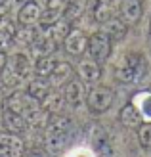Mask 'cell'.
<instances>
[{
    "label": "cell",
    "instance_id": "cell-1",
    "mask_svg": "<svg viewBox=\"0 0 151 157\" xmlns=\"http://www.w3.org/2000/svg\"><path fill=\"white\" fill-rule=\"evenodd\" d=\"M147 71V61L144 58V54L140 52H128L119 59V63L115 65V78L124 84L138 82Z\"/></svg>",
    "mask_w": 151,
    "mask_h": 157
},
{
    "label": "cell",
    "instance_id": "cell-2",
    "mask_svg": "<svg viewBox=\"0 0 151 157\" xmlns=\"http://www.w3.org/2000/svg\"><path fill=\"white\" fill-rule=\"evenodd\" d=\"M71 130H73V124L63 115H58L52 121H48L44 134V144L48 147V151L58 153L59 150H63L71 138Z\"/></svg>",
    "mask_w": 151,
    "mask_h": 157
},
{
    "label": "cell",
    "instance_id": "cell-3",
    "mask_svg": "<svg viewBox=\"0 0 151 157\" xmlns=\"http://www.w3.org/2000/svg\"><path fill=\"white\" fill-rule=\"evenodd\" d=\"M113 101H115V92L105 84H98L90 88L88 96H86V105L92 113H105L113 105Z\"/></svg>",
    "mask_w": 151,
    "mask_h": 157
},
{
    "label": "cell",
    "instance_id": "cell-4",
    "mask_svg": "<svg viewBox=\"0 0 151 157\" xmlns=\"http://www.w3.org/2000/svg\"><path fill=\"white\" fill-rule=\"evenodd\" d=\"M111 50H113V40L107 36L105 31H96L88 36V54L98 63L105 61L111 56Z\"/></svg>",
    "mask_w": 151,
    "mask_h": 157
},
{
    "label": "cell",
    "instance_id": "cell-5",
    "mask_svg": "<svg viewBox=\"0 0 151 157\" xmlns=\"http://www.w3.org/2000/svg\"><path fill=\"white\" fill-rule=\"evenodd\" d=\"M42 6L38 0H25L17 12V23L21 27H35L40 23Z\"/></svg>",
    "mask_w": 151,
    "mask_h": 157
},
{
    "label": "cell",
    "instance_id": "cell-6",
    "mask_svg": "<svg viewBox=\"0 0 151 157\" xmlns=\"http://www.w3.org/2000/svg\"><path fill=\"white\" fill-rule=\"evenodd\" d=\"M63 48L69 56H75V58L82 56L88 50V36L82 29H71L65 40H63Z\"/></svg>",
    "mask_w": 151,
    "mask_h": 157
},
{
    "label": "cell",
    "instance_id": "cell-7",
    "mask_svg": "<svg viewBox=\"0 0 151 157\" xmlns=\"http://www.w3.org/2000/svg\"><path fill=\"white\" fill-rule=\"evenodd\" d=\"M61 94H63V98H65L67 104L73 105V107H78L81 104H84L86 96H88V92L84 88V82L81 78H71L67 84H63L61 86Z\"/></svg>",
    "mask_w": 151,
    "mask_h": 157
},
{
    "label": "cell",
    "instance_id": "cell-8",
    "mask_svg": "<svg viewBox=\"0 0 151 157\" xmlns=\"http://www.w3.org/2000/svg\"><path fill=\"white\" fill-rule=\"evenodd\" d=\"M25 142L17 134L0 132V157H23Z\"/></svg>",
    "mask_w": 151,
    "mask_h": 157
},
{
    "label": "cell",
    "instance_id": "cell-9",
    "mask_svg": "<svg viewBox=\"0 0 151 157\" xmlns=\"http://www.w3.org/2000/svg\"><path fill=\"white\" fill-rule=\"evenodd\" d=\"M144 15V6L142 0H121L119 2V17L126 25H136Z\"/></svg>",
    "mask_w": 151,
    "mask_h": 157
},
{
    "label": "cell",
    "instance_id": "cell-10",
    "mask_svg": "<svg viewBox=\"0 0 151 157\" xmlns=\"http://www.w3.org/2000/svg\"><path fill=\"white\" fill-rule=\"evenodd\" d=\"M0 121H2L6 132H10V134H17L19 136V134H23V132L29 128V123H27L25 117H23L21 113H15V111H12V109H8V107H4Z\"/></svg>",
    "mask_w": 151,
    "mask_h": 157
},
{
    "label": "cell",
    "instance_id": "cell-11",
    "mask_svg": "<svg viewBox=\"0 0 151 157\" xmlns=\"http://www.w3.org/2000/svg\"><path fill=\"white\" fill-rule=\"evenodd\" d=\"M33 63H31V59H29V56L27 54H23V52H15L13 56H10L8 58V71L10 73H13L15 77H19L21 81L23 78H27L29 75H31V71H33Z\"/></svg>",
    "mask_w": 151,
    "mask_h": 157
},
{
    "label": "cell",
    "instance_id": "cell-12",
    "mask_svg": "<svg viewBox=\"0 0 151 157\" xmlns=\"http://www.w3.org/2000/svg\"><path fill=\"white\" fill-rule=\"evenodd\" d=\"M77 73H78V78L84 82V84H94L100 81L101 77V67L96 59H82L77 67Z\"/></svg>",
    "mask_w": 151,
    "mask_h": 157
},
{
    "label": "cell",
    "instance_id": "cell-13",
    "mask_svg": "<svg viewBox=\"0 0 151 157\" xmlns=\"http://www.w3.org/2000/svg\"><path fill=\"white\" fill-rule=\"evenodd\" d=\"M55 48H58V42L52 40V38L44 33V31H40V33L36 35L35 42L31 44V52H33L35 58H44V56H52V54L55 52Z\"/></svg>",
    "mask_w": 151,
    "mask_h": 157
},
{
    "label": "cell",
    "instance_id": "cell-14",
    "mask_svg": "<svg viewBox=\"0 0 151 157\" xmlns=\"http://www.w3.org/2000/svg\"><path fill=\"white\" fill-rule=\"evenodd\" d=\"M17 35V23L8 15H0V50L12 46Z\"/></svg>",
    "mask_w": 151,
    "mask_h": 157
},
{
    "label": "cell",
    "instance_id": "cell-15",
    "mask_svg": "<svg viewBox=\"0 0 151 157\" xmlns=\"http://www.w3.org/2000/svg\"><path fill=\"white\" fill-rule=\"evenodd\" d=\"M71 78H73V67H71V63H67V61H58V65L54 67V71L48 77V81L52 84V88H61Z\"/></svg>",
    "mask_w": 151,
    "mask_h": 157
},
{
    "label": "cell",
    "instance_id": "cell-16",
    "mask_svg": "<svg viewBox=\"0 0 151 157\" xmlns=\"http://www.w3.org/2000/svg\"><path fill=\"white\" fill-rule=\"evenodd\" d=\"M119 121H121V124H124L126 128H138L140 124L144 123V117L138 111V107L130 101V104H126L121 111H119Z\"/></svg>",
    "mask_w": 151,
    "mask_h": 157
},
{
    "label": "cell",
    "instance_id": "cell-17",
    "mask_svg": "<svg viewBox=\"0 0 151 157\" xmlns=\"http://www.w3.org/2000/svg\"><path fill=\"white\" fill-rule=\"evenodd\" d=\"M31 98H35L36 101H42L48 94L52 92V84L48 78H42V77H35L33 81H29L27 84V90H25Z\"/></svg>",
    "mask_w": 151,
    "mask_h": 157
},
{
    "label": "cell",
    "instance_id": "cell-18",
    "mask_svg": "<svg viewBox=\"0 0 151 157\" xmlns=\"http://www.w3.org/2000/svg\"><path fill=\"white\" fill-rule=\"evenodd\" d=\"M103 31L107 33V36L113 42H121V40H124L126 33H128V25H126L121 17H111L105 25H103Z\"/></svg>",
    "mask_w": 151,
    "mask_h": 157
},
{
    "label": "cell",
    "instance_id": "cell-19",
    "mask_svg": "<svg viewBox=\"0 0 151 157\" xmlns=\"http://www.w3.org/2000/svg\"><path fill=\"white\" fill-rule=\"evenodd\" d=\"M65 98H63V94L58 92V90H52L48 96H46L42 101H40V105L46 113H50V115H59L61 113V109L65 107Z\"/></svg>",
    "mask_w": 151,
    "mask_h": 157
},
{
    "label": "cell",
    "instance_id": "cell-20",
    "mask_svg": "<svg viewBox=\"0 0 151 157\" xmlns=\"http://www.w3.org/2000/svg\"><path fill=\"white\" fill-rule=\"evenodd\" d=\"M73 29L71 27V23L69 21H65V19H59V21H55L54 25H50V27H42V31L46 35H48L52 40H55V42H61L63 44V40H65V36L69 35V31Z\"/></svg>",
    "mask_w": 151,
    "mask_h": 157
},
{
    "label": "cell",
    "instance_id": "cell-21",
    "mask_svg": "<svg viewBox=\"0 0 151 157\" xmlns=\"http://www.w3.org/2000/svg\"><path fill=\"white\" fill-rule=\"evenodd\" d=\"M92 13H94V19L98 23L105 25L111 17H115V6L109 4V2H103V0H98L96 6H94V10H92Z\"/></svg>",
    "mask_w": 151,
    "mask_h": 157
},
{
    "label": "cell",
    "instance_id": "cell-22",
    "mask_svg": "<svg viewBox=\"0 0 151 157\" xmlns=\"http://www.w3.org/2000/svg\"><path fill=\"white\" fill-rule=\"evenodd\" d=\"M132 104L138 107V111L142 113V117L151 123V92H138L132 98Z\"/></svg>",
    "mask_w": 151,
    "mask_h": 157
},
{
    "label": "cell",
    "instance_id": "cell-23",
    "mask_svg": "<svg viewBox=\"0 0 151 157\" xmlns=\"http://www.w3.org/2000/svg\"><path fill=\"white\" fill-rule=\"evenodd\" d=\"M58 65V59H54L52 56H44V58H36L35 61V67L33 71L36 77H42V78H48L54 71V67Z\"/></svg>",
    "mask_w": 151,
    "mask_h": 157
},
{
    "label": "cell",
    "instance_id": "cell-24",
    "mask_svg": "<svg viewBox=\"0 0 151 157\" xmlns=\"http://www.w3.org/2000/svg\"><path fill=\"white\" fill-rule=\"evenodd\" d=\"M84 0H67V6H65V12H63V19L73 23L77 19L82 17L84 13Z\"/></svg>",
    "mask_w": 151,
    "mask_h": 157
},
{
    "label": "cell",
    "instance_id": "cell-25",
    "mask_svg": "<svg viewBox=\"0 0 151 157\" xmlns=\"http://www.w3.org/2000/svg\"><path fill=\"white\" fill-rule=\"evenodd\" d=\"M36 35H38V33L35 31V27H19L13 42H17V44H21V46H29V48H31V44L35 42Z\"/></svg>",
    "mask_w": 151,
    "mask_h": 157
},
{
    "label": "cell",
    "instance_id": "cell-26",
    "mask_svg": "<svg viewBox=\"0 0 151 157\" xmlns=\"http://www.w3.org/2000/svg\"><path fill=\"white\" fill-rule=\"evenodd\" d=\"M138 140L140 146L145 147V150H151V123H142L138 127Z\"/></svg>",
    "mask_w": 151,
    "mask_h": 157
},
{
    "label": "cell",
    "instance_id": "cell-27",
    "mask_svg": "<svg viewBox=\"0 0 151 157\" xmlns=\"http://www.w3.org/2000/svg\"><path fill=\"white\" fill-rule=\"evenodd\" d=\"M67 157H96V153L90 151L88 147H77V150H73Z\"/></svg>",
    "mask_w": 151,
    "mask_h": 157
},
{
    "label": "cell",
    "instance_id": "cell-28",
    "mask_svg": "<svg viewBox=\"0 0 151 157\" xmlns=\"http://www.w3.org/2000/svg\"><path fill=\"white\" fill-rule=\"evenodd\" d=\"M13 2L15 0H0V15H6V12H10Z\"/></svg>",
    "mask_w": 151,
    "mask_h": 157
},
{
    "label": "cell",
    "instance_id": "cell-29",
    "mask_svg": "<svg viewBox=\"0 0 151 157\" xmlns=\"http://www.w3.org/2000/svg\"><path fill=\"white\" fill-rule=\"evenodd\" d=\"M6 67H8V56L4 50H0V75L6 71Z\"/></svg>",
    "mask_w": 151,
    "mask_h": 157
},
{
    "label": "cell",
    "instance_id": "cell-30",
    "mask_svg": "<svg viewBox=\"0 0 151 157\" xmlns=\"http://www.w3.org/2000/svg\"><path fill=\"white\" fill-rule=\"evenodd\" d=\"M29 157H48V155H42V153H31Z\"/></svg>",
    "mask_w": 151,
    "mask_h": 157
},
{
    "label": "cell",
    "instance_id": "cell-31",
    "mask_svg": "<svg viewBox=\"0 0 151 157\" xmlns=\"http://www.w3.org/2000/svg\"><path fill=\"white\" fill-rule=\"evenodd\" d=\"M147 36L151 38V19H149V27H147Z\"/></svg>",
    "mask_w": 151,
    "mask_h": 157
},
{
    "label": "cell",
    "instance_id": "cell-32",
    "mask_svg": "<svg viewBox=\"0 0 151 157\" xmlns=\"http://www.w3.org/2000/svg\"><path fill=\"white\" fill-rule=\"evenodd\" d=\"M103 2H109V4H113V6H115V4L119 2V0H103Z\"/></svg>",
    "mask_w": 151,
    "mask_h": 157
},
{
    "label": "cell",
    "instance_id": "cell-33",
    "mask_svg": "<svg viewBox=\"0 0 151 157\" xmlns=\"http://www.w3.org/2000/svg\"><path fill=\"white\" fill-rule=\"evenodd\" d=\"M2 111H4V105L0 104V117H2Z\"/></svg>",
    "mask_w": 151,
    "mask_h": 157
}]
</instances>
